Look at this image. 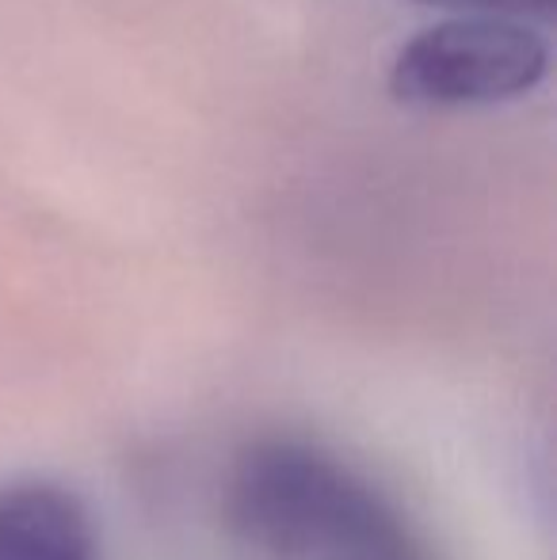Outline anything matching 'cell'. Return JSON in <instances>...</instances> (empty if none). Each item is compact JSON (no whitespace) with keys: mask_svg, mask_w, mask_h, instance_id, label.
<instances>
[{"mask_svg":"<svg viewBox=\"0 0 557 560\" xmlns=\"http://www.w3.org/2000/svg\"><path fill=\"white\" fill-rule=\"evenodd\" d=\"M230 500L241 534L279 560H417L394 511L321 450L253 446Z\"/></svg>","mask_w":557,"mask_h":560,"instance_id":"obj_1","label":"cell"},{"mask_svg":"<svg viewBox=\"0 0 557 560\" xmlns=\"http://www.w3.org/2000/svg\"><path fill=\"white\" fill-rule=\"evenodd\" d=\"M420 8H439L446 15H492V20L550 23L557 0H413Z\"/></svg>","mask_w":557,"mask_h":560,"instance_id":"obj_4","label":"cell"},{"mask_svg":"<svg viewBox=\"0 0 557 560\" xmlns=\"http://www.w3.org/2000/svg\"><path fill=\"white\" fill-rule=\"evenodd\" d=\"M550 73V46L531 23L451 15L397 50L390 89L413 107H489L527 96Z\"/></svg>","mask_w":557,"mask_h":560,"instance_id":"obj_2","label":"cell"},{"mask_svg":"<svg viewBox=\"0 0 557 560\" xmlns=\"http://www.w3.org/2000/svg\"><path fill=\"white\" fill-rule=\"evenodd\" d=\"M0 560H96L84 508L58 485H0Z\"/></svg>","mask_w":557,"mask_h":560,"instance_id":"obj_3","label":"cell"}]
</instances>
